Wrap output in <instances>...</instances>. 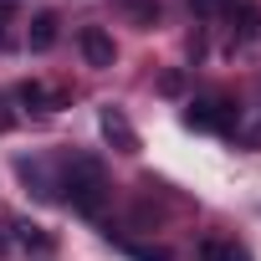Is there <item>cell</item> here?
Masks as SVG:
<instances>
[{
    "instance_id": "cell-1",
    "label": "cell",
    "mask_w": 261,
    "mask_h": 261,
    "mask_svg": "<svg viewBox=\"0 0 261 261\" xmlns=\"http://www.w3.org/2000/svg\"><path fill=\"white\" fill-rule=\"evenodd\" d=\"M57 190H67V205H72L77 215H102V205H108V169H102L92 154H77V159L67 164V179H62Z\"/></svg>"
},
{
    "instance_id": "cell-2",
    "label": "cell",
    "mask_w": 261,
    "mask_h": 261,
    "mask_svg": "<svg viewBox=\"0 0 261 261\" xmlns=\"http://www.w3.org/2000/svg\"><path fill=\"white\" fill-rule=\"evenodd\" d=\"M77 46H82L87 67H113V57H118V46H113V36L102 26H82L77 31Z\"/></svg>"
},
{
    "instance_id": "cell-3",
    "label": "cell",
    "mask_w": 261,
    "mask_h": 261,
    "mask_svg": "<svg viewBox=\"0 0 261 261\" xmlns=\"http://www.w3.org/2000/svg\"><path fill=\"white\" fill-rule=\"evenodd\" d=\"M185 123H190V128H230V123H241V113H236L230 102H190Z\"/></svg>"
},
{
    "instance_id": "cell-4",
    "label": "cell",
    "mask_w": 261,
    "mask_h": 261,
    "mask_svg": "<svg viewBox=\"0 0 261 261\" xmlns=\"http://www.w3.org/2000/svg\"><path fill=\"white\" fill-rule=\"evenodd\" d=\"M102 134H108V144H113L118 154H139V134L128 128V118H123L118 108H102Z\"/></svg>"
},
{
    "instance_id": "cell-5",
    "label": "cell",
    "mask_w": 261,
    "mask_h": 261,
    "mask_svg": "<svg viewBox=\"0 0 261 261\" xmlns=\"http://www.w3.org/2000/svg\"><path fill=\"white\" fill-rule=\"evenodd\" d=\"M57 36H62V21H57V11H36V16H31V31H26L31 51H51V46H57Z\"/></svg>"
},
{
    "instance_id": "cell-6",
    "label": "cell",
    "mask_w": 261,
    "mask_h": 261,
    "mask_svg": "<svg viewBox=\"0 0 261 261\" xmlns=\"http://www.w3.org/2000/svg\"><path fill=\"white\" fill-rule=\"evenodd\" d=\"M200 261H251V251H246V246H236V241L210 236V241H200Z\"/></svg>"
},
{
    "instance_id": "cell-7",
    "label": "cell",
    "mask_w": 261,
    "mask_h": 261,
    "mask_svg": "<svg viewBox=\"0 0 261 261\" xmlns=\"http://www.w3.org/2000/svg\"><path fill=\"white\" fill-rule=\"evenodd\" d=\"M261 36V11L256 6H236V41H256Z\"/></svg>"
},
{
    "instance_id": "cell-8",
    "label": "cell",
    "mask_w": 261,
    "mask_h": 261,
    "mask_svg": "<svg viewBox=\"0 0 261 261\" xmlns=\"http://www.w3.org/2000/svg\"><path fill=\"white\" fill-rule=\"evenodd\" d=\"M16 97H21L26 108H41V113H46V108H57V97H51L41 82H21V87H16Z\"/></svg>"
},
{
    "instance_id": "cell-9",
    "label": "cell",
    "mask_w": 261,
    "mask_h": 261,
    "mask_svg": "<svg viewBox=\"0 0 261 261\" xmlns=\"http://www.w3.org/2000/svg\"><path fill=\"white\" fill-rule=\"evenodd\" d=\"M21 230V246H31V251H51L57 246V236H46L41 225H16Z\"/></svg>"
},
{
    "instance_id": "cell-10",
    "label": "cell",
    "mask_w": 261,
    "mask_h": 261,
    "mask_svg": "<svg viewBox=\"0 0 261 261\" xmlns=\"http://www.w3.org/2000/svg\"><path fill=\"white\" fill-rule=\"evenodd\" d=\"M128 256H134V261H169V251L164 246H123Z\"/></svg>"
},
{
    "instance_id": "cell-11",
    "label": "cell",
    "mask_w": 261,
    "mask_h": 261,
    "mask_svg": "<svg viewBox=\"0 0 261 261\" xmlns=\"http://www.w3.org/2000/svg\"><path fill=\"white\" fill-rule=\"evenodd\" d=\"M190 6L200 11V16H220V11H230L236 0H190Z\"/></svg>"
},
{
    "instance_id": "cell-12",
    "label": "cell",
    "mask_w": 261,
    "mask_h": 261,
    "mask_svg": "<svg viewBox=\"0 0 261 261\" xmlns=\"http://www.w3.org/2000/svg\"><path fill=\"white\" fill-rule=\"evenodd\" d=\"M179 87H185V77H179V72H164V82H159V92H169V97H174Z\"/></svg>"
},
{
    "instance_id": "cell-13",
    "label": "cell",
    "mask_w": 261,
    "mask_h": 261,
    "mask_svg": "<svg viewBox=\"0 0 261 261\" xmlns=\"http://www.w3.org/2000/svg\"><path fill=\"white\" fill-rule=\"evenodd\" d=\"M11 16H16V0H0V26H6Z\"/></svg>"
},
{
    "instance_id": "cell-14",
    "label": "cell",
    "mask_w": 261,
    "mask_h": 261,
    "mask_svg": "<svg viewBox=\"0 0 261 261\" xmlns=\"http://www.w3.org/2000/svg\"><path fill=\"white\" fill-rule=\"evenodd\" d=\"M0 251H6V241H0Z\"/></svg>"
}]
</instances>
